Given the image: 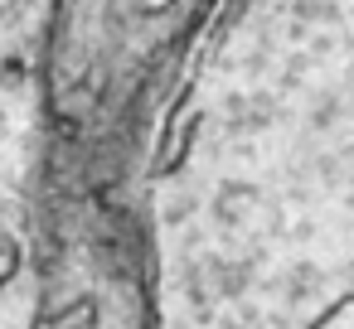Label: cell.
I'll use <instances>...</instances> for the list:
<instances>
[{
  "label": "cell",
  "mask_w": 354,
  "mask_h": 329,
  "mask_svg": "<svg viewBox=\"0 0 354 329\" xmlns=\"http://www.w3.org/2000/svg\"><path fill=\"white\" fill-rule=\"evenodd\" d=\"M199 73H204V54H194V63L185 68V78H180L175 97H170V107L160 112V141H156L151 165H146L151 179H175V175H185V165H189V155H194V136H199V126H204V112H199V102H194Z\"/></svg>",
  "instance_id": "1"
},
{
  "label": "cell",
  "mask_w": 354,
  "mask_h": 329,
  "mask_svg": "<svg viewBox=\"0 0 354 329\" xmlns=\"http://www.w3.org/2000/svg\"><path fill=\"white\" fill-rule=\"evenodd\" d=\"M25 271V242L15 232H0V290Z\"/></svg>",
  "instance_id": "2"
},
{
  "label": "cell",
  "mask_w": 354,
  "mask_h": 329,
  "mask_svg": "<svg viewBox=\"0 0 354 329\" xmlns=\"http://www.w3.org/2000/svg\"><path fill=\"white\" fill-rule=\"evenodd\" d=\"M349 310H354V295H339V300H335L310 329H344V324H349Z\"/></svg>",
  "instance_id": "3"
}]
</instances>
